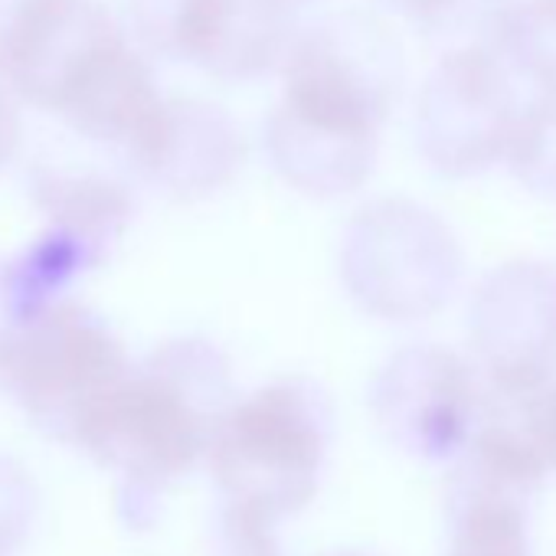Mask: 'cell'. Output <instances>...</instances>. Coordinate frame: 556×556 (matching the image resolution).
<instances>
[{
  "label": "cell",
  "mask_w": 556,
  "mask_h": 556,
  "mask_svg": "<svg viewBox=\"0 0 556 556\" xmlns=\"http://www.w3.org/2000/svg\"><path fill=\"white\" fill-rule=\"evenodd\" d=\"M232 400L229 357L213 341L177 338L131 364L79 419L70 445L144 501L206 462Z\"/></svg>",
  "instance_id": "1"
},
{
  "label": "cell",
  "mask_w": 556,
  "mask_h": 556,
  "mask_svg": "<svg viewBox=\"0 0 556 556\" xmlns=\"http://www.w3.org/2000/svg\"><path fill=\"white\" fill-rule=\"evenodd\" d=\"M334 439L328 396L312 380H275L223 413L206 468L219 504L282 523L321 488Z\"/></svg>",
  "instance_id": "2"
},
{
  "label": "cell",
  "mask_w": 556,
  "mask_h": 556,
  "mask_svg": "<svg viewBox=\"0 0 556 556\" xmlns=\"http://www.w3.org/2000/svg\"><path fill=\"white\" fill-rule=\"evenodd\" d=\"M465 252L455 229L426 203L377 197L354 210L338 245L348 299L387 325L439 315L458 292Z\"/></svg>",
  "instance_id": "3"
},
{
  "label": "cell",
  "mask_w": 556,
  "mask_h": 556,
  "mask_svg": "<svg viewBox=\"0 0 556 556\" xmlns=\"http://www.w3.org/2000/svg\"><path fill=\"white\" fill-rule=\"evenodd\" d=\"M131 367L122 338L83 302L63 299L0 341V393L40 432L70 445L92 403Z\"/></svg>",
  "instance_id": "4"
},
{
  "label": "cell",
  "mask_w": 556,
  "mask_h": 556,
  "mask_svg": "<svg viewBox=\"0 0 556 556\" xmlns=\"http://www.w3.org/2000/svg\"><path fill=\"white\" fill-rule=\"evenodd\" d=\"M403 66L400 37L380 14H328L295 30L282 60V99L383 128L403 89Z\"/></svg>",
  "instance_id": "5"
},
{
  "label": "cell",
  "mask_w": 556,
  "mask_h": 556,
  "mask_svg": "<svg viewBox=\"0 0 556 556\" xmlns=\"http://www.w3.org/2000/svg\"><path fill=\"white\" fill-rule=\"evenodd\" d=\"M520 105L494 53H442L416 99V148L448 180L475 177L507 154Z\"/></svg>",
  "instance_id": "6"
},
{
  "label": "cell",
  "mask_w": 556,
  "mask_h": 556,
  "mask_svg": "<svg viewBox=\"0 0 556 556\" xmlns=\"http://www.w3.org/2000/svg\"><path fill=\"white\" fill-rule=\"evenodd\" d=\"M468 334L494 393L546 390L556 380V265L510 258L491 268L471 295Z\"/></svg>",
  "instance_id": "7"
},
{
  "label": "cell",
  "mask_w": 556,
  "mask_h": 556,
  "mask_svg": "<svg viewBox=\"0 0 556 556\" xmlns=\"http://www.w3.org/2000/svg\"><path fill=\"white\" fill-rule=\"evenodd\" d=\"M481 403L484 393L468 361L435 344L396 351L370 387L380 432L422 462H455L478 426Z\"/></svg>",
  "instance_id": "8"
},
{
  "label": "cell",
  "mask_w": 556,
  "mask_h": 556,
  "mask_svg": "<svg viewBox=\"0 0 556 556\" xmlns=\"http://www.w3.org/2000/svg\"><path fill=\"white\" fill-rule=\"evenodd\" d=\"M125 43L118 21L99 0H40L0 66V89L60 112L73 89Z\"/></svg>",
  "instance_id": "9"
},
{
  "label": "cell",
  "mask_w": 556,
  "mask_h": 556,
  "mask_svg": "<svg viewBox=\"0 0 556 556\" xmlns=\"http://www.w3.org/2000/svg\"><path fill=\"white\" fill-rule=\"evenodd\" d=\"M125 154L144 184L193 203L232 184L245 141L226 109L203 99H164Z\"/></svg>",
  "instance_id": "10"
},
{
  "label": "cell",
  "mask_w": 556,
  "mask_h": 556,
  "mask_svg": "<svg viewBox=\"0 0 556 556\" xmlns=\"http://www.w3.org/2000/svg\"><path fill=\"white\" fill-rule=\"evenodd\" d=\"M262 138L271 170L312 200H338L361 190L380 154V128L289 99L271 109Z\"/></svg>",
  "instance_id": "11"
},
{
  "label": "cell",
  "mask_w": 556,
  "mask_h": 556,
  "mask_svg": "<svg viewBox=\"0 0 556 556\" xmlns=\"http://www.w3.org/2000/svg\"><path fill=\"white\" fill-rule=\"evenodd\" d=\"M164 96L151 66L128 43L109 53L56 112L86 141L128 151L161 109Z\"/></svg>",
  "instance_id": "12"
},
{
  "label": "cell",
  "mask_w": 556,
  "mask_h": 556,
  "mask_svg": "<svg viewBox=\"0 0 556 556\" xmlns=\"http://www.w3.org/2000/svg\"><path fill=\"white\" fill-rule=\"evenodd\" d=\"M34 203L53 229L92 242L109 252L135 216V200L125 184L99 170L47 167L40 164L30 180Z\"/></svg>",
  "instance_id": "13"
},
{
  "label": "cell",
  "mask_w": 556,
  "mask_h": 556,
  "mask_svg": "<svg viewBox=\"0 0 556 556\" xmlns=\"http://www.w3.org/2000/svg\"><path fill=\"white\" fill-rule=\"evenodd\" d=\"M128 11L138 40L151 53L200 66L226 4L223 0H128Z\"/></svg>",
  "instance_id": "14"
},
{
  "label": "cell",
  "mask_w": 556,
  "mask_h": 556,
  "mask_svg": "<svg viewBox=\"0 0 556 556\" xmlns=\"http://www.w3.org/2000/svg\"><path fill=\"white\" fill-rule=\"evenodd\" d=\"M520 0H439L416 27L442 47V53H501L504 30Z\"/></svg>",
  "instance_id": "15"
},
{
  "label": "cell",
  "mask_w": 556,
  "mask_h": 556,
  "mask_svg": "<svg viewBox=\"0 0 556 556\" xmlns=\"http://www.w3.org/2000/svg\"><path fill=\"white\" fill-rule=\"evenodd\" d=\"M452 549L448 556H530L527 507L507 501L448 504Z\"/></svg>",
  "instance_id": "16"
},
{
  "label": "cell",
  "mask_w": 556,
  "mask_h": 556,
  "mask_svg": "<svg viewBox=\"0 0 556 556\" xmlns=\"http://www.w3.org/2000/svg\"><path fill=\"white\" fill-rule=\"evenodd\" d=\"M497 56L527 76L540 96H556V0H520Z\"/></svg>",
  "instance_id": "17"
},
{
  "label": "cell",
  "mask_w": 556,
  "mask_h": 556,
  "mask_svg": "<svg viewBox=\"0 0 556 556\" xmlns=\"http://www.w3.org/2000/svg\"><path fill=\"white\" fill-rule=\"evenodd\" d=\"M504 157L530 193L556 200V96H536L520 109Z\"/></svg>",
  "instance_id": "18"
},
{
  "label": "cell",
  "mask_w": 556,
  "mask_h": 556,
  "mask_svg": "<svg viewBox=\"0 0 556 556\" xmlns=\"http://www.w3.org/2000/svg\"><path fill=\"white\" fill-rule=\"evenodd\" d=\"M40 484L14 455L0 452V556H14L40 520Z\"/></svg>",
  "instance_id": "19"
},
{
  "label": "cell",
  "mask_w": 556,
  "mask_h": 556,
  "mask_svg": "<svg viewBox=\"0 0 556 556\" xmlns=\"http://www.w3.org/2000/svg\"><path fill=\"white\" fill-rule=\"evenodd\" d=\"M213 556H282L278 523L219 504L213 520Z\"/></svg>",
  "instance_id": "20"
},
{
  "label": "cell",
  "mask_w": 556,
  "mask_h": 556,
  "mask_svg": "<svg viewBox=\"0 0 556 556\" xmlns=\"http://www.w3.org/2000/svg\"><path fill=\"white\" fill-rule=\"evenodd\" d=\"M533 416H536V435L546 468L556 471V383H549L533 396Z\"/></svg>",
  "instance_id": "21"
},
{
  "label": "cell",
  "mask_w": 556,
  "mask_h": 556,
  "mask_svg": "<svg viewBox=\"0 0 556 556\" xmlns=\"http://www.w3.org/2000/svg\"><path fill=\"white\" fill-rule=\"evenodd\" d=\"M40 8V0H0V66H4L11 47L24 34L27 21Z\"/></svg>",
  "instance_id": "22"
},
{
  "label": "cell",
  "mask_w": 556,
  "mask_h": 556,
  "mask_svg": "<svg viewBox=\"0 0 556 556\" xmlns=\"http://www.w3.org/2000/svg\"><path fill=\"white\" fill-rule=\"evenodd\" d=\"M21 141H24V122L17 102L8 89H0V170L17 157Z\"/></svg>",
  "instance_id": "23"
},
{
  "label": "cell",
  "mask_w": 556,
  "mask_h": 556,
  "mask_svg": "<svg viewBox=\"0 0 556 556\" xmlns=\"http://www.w3.org/2000/svg\"><path fill=\"white\" fill-rule=\"evenodd\" d=\"M17 325V308L8 289V275H4V262H0V341L11 334V328Z\"/></svg>",
  "instance_id": "24"
},
{
  "label": "cell",
  "mask_w": 556,
  "mask_h": 556,
  "mask_svg": "<svg viewBox=\"0 0 556 556\" xmlns=\"http://www.w3.org/2000/svg\"><path fill=\"white\" fill-rule=\"evenodd\" d=\"M387 8H393V11H400V14H406L409 21H419L426 11H432L439 0H383Z\"/></svg>",
  "instance_id": "25"
},
{
  "label": "cell",
  "mask_w": 556,
  "mask_h": 556,
  "mask_svg": "<svg viewBox=\"0 0 556 556\" xmlns=\"http://www.w3.org/2000/svg\"><path fill=\"white\" fill-rule=\"evenodd\" d=\"M275 4H282L286 11L295 14V8H305V4H312V0H275Z\"/></svg>",
  "instance_id": "26"
},
{
  "label": "cell",
  "mask_w": 556,
  "mask_h": 556,
  "mask_svg": "<svg viewBox=\"0 0 556 556\" xmlns=\"http://www.w3.org/2000/svg\"><path fill=\"white\" fill-rule=\"evenodd\" d=\"M338 556H364V553H338Z\"/></svg>",
  "instance_id": "27"
}]
</instances>
